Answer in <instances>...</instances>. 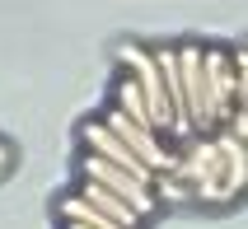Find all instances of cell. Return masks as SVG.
<instances>
[{
    "mask_svg": "<svg viewBox=\"0 0 248 229\" xmlns=\"http://www.w3.org/2000/svg\"><path fill=\"white\" fill-rule=\"evenodd\" d=\"M173 178L192 187L202 201H225V154L216 140H187L183 154L173 159Z\"/></svg>",
    "mask_w": 248,
    "mask_h": 229,
    "instance_id": "cell-1",
    "label": "cell"
},
{
    "mask_svg": "<svg viewBox=\"0 0 248 229\" xmlns=\"http://www.w3.org/2000/svg\"><path fill=\"white\" fill-rule=\"evenodd\" d=\"M117 61H122L126 75L145 89V103H150L155 131H159V136L173 131V103H169V89H164V75H159L155 52H150V47H140V42H122V47H117Z\"/></svg>",
    "mask_w": 248,
    "mask_h": 229,
    "instance_id": "cell-2",
    "label": "cell"
},
{
    "mask_svg": "<svg viewBox=\"0 0 248 229\" xmlns=\"http://www.w3.org/2000/svg\"><path fill=\"white\" fill-rule=\"evenodd\" d=\"M178 66H183V98H187V112H192V126L197 131H211L220 126L216 117V98H211V84H206V47H178Z\"/></svg>",
    "mask_w": 248,
    "mask_h": 229,
    "instance_id": "cell-3",
    "label": "cell"
},
{
    "mask_svg": "<svg viewBox=\"0 0 248 229\" xmlns=\"http://www.w3.org/2000/svg\"><path fill=\"white\" fill-rule=\"evenodd\" d=\"M80 173L84 183H98L103 192H112V197H122L131 211H140V215H150L155 211V187H145L136 173H126V168H117V164L98 159V154H84L80 159Z\"/></svg>",
    "mask_w": 248,
    "mask_h": 229,
    "instance_id": "cell-4",
    "label": "cell"
},
{
    "mask_svg": "<svg viewBox=\"0 0 248 229\" xmlns=\"http://www.w3.org/2000/svg\"><path fill=\"white\" fill-rule=\"evenodd\" d=\"M80 136H84V145H89V154H98V159L117 164V168H126V173H136L145 187H155V178H159V173H155L145 159H136V154H131V150H126L122 140H117V136L103 126V122H84V126H80Z\"/></svg>",
    "mask_w": 248,
    "mask_h": 229,
    "instance_id": "cell-5",
    "label": "cell"
},
{
    "mask_svg": "<svg viewBox=\"0 0 248 229\" xmlns=\"http://www.w3.org/2000/svg\"><path fill=\"white\" fill-rule=\"evenodd\" d=\"M206 84L211 98H216V117L234 122V94H239V70H234V52H220V47H206Z\"/></svg>",
    "mask_w": 248,
    "mask_h": 229,
    "instance_id": "cell-6",
    "label": "cell"
},
{
    "mask_svg": "<svg viewBox=\"0 0 248 229\" xmlns=\"http://www.w3.org/2000/svg\"><path fill=\"white\" fill-rule=\"evenodd\" d=\"M216 145H220V154H225V201H230L234 192L248 187V145L230 131V126L216 136Z\"/></svg>",
    "mask_w": 248,
    "mask_h": 229,
    "instance_id": "cell-7",
    "label": "cell"
},
{
    "mask_svg": "<svg viewBox=\"0 0 248 229\" xmlns=\"http://www.w3.org/2000/svg\"><path fill=\"white\" fill-rule=\"evenodd\" d=\"M80 197H84L89 206H98V211H103L108 220H117V225H126V229H136L140 220H145L140 211H131V206H126L122 197H112V192H103L98 183H84V192H80Z\"/></svg>",
    "mask_w": 248,
    "mask_h": 229,
    "instance_id": "cell-8",
    "label": "cell"
},
{
    "mask_svg": "<svg viewBox=\"0 0 248 229\" xmlns=\"http://www.w3.org/2000/svg\"><path fill=\"white\" fill-rule=\"evenodd\" d=\"M112 98H117V112H126L136 126H150V131H155V117H150V103H145V89H140L131 75H126V80H117Z\"/></svg>",
    "mask_w": 248,
    "mask_h": 229,
    "instance_id": "cell-9",
    "label": "cell"
},
{
    "mask_svg": "<svg viewBox=\"0 0 248 229\" xmlns=\"http://www.w3.org/2000/svg\"><path fill=\"white\" fill-rule=\"evenodd\" d=\"M56 215L66 220V225H89V229H126V225H117V220H108L98 206H89L84 197H66V201L56 206Z\"/></svg>",
    "mask_w": 248,
    "mask_h": 229,
    "instance_id": "cell-10",
    "label": "cell"
},
{
    "mask_svg": "<svg viewBox=\"0 0 248 229\" xmlns=\"http://www.w3.org/2000/svg\"><path fill=\"white\" fill-rule=\"evenodd\" d=\"M230 131H234L239 140L248 145V112H234V122H230Z\"/></svg>",
    "mask_w": 248,
    "mask_h": 229,
    "instance_id": "cell-11",
    "label": "cell"
},
{
    "mask_svg": "<svg viewBox=\"0 0 248 229\" xmlns=\"http://www.w3.org/2000/svg\"><path fill=\"white\" fill-rule=\"evenodd\" d=\"M234 70H239V84H248V52H234Z\"/></svg>",
    "mask_w": 248,
    "mask_h": 229,
    "instance_id": "cell-12",
    "label": "cell"
},
{
    "mask_svg": "<svg viewBox=\"0 0 248 229\" xmlns=\"http://www.w3.org/2000/svg\"><path fill=\"white\" fill-rule=\"evenodd\" d=\"M234 112H248V84H239V94H234Z\"/></svg>",
    "mask_w": 248,
    "mask_h": 229,
    "instance_id": "cell-13",
    "label": "cell"
},
{
    "mask_svg": "<svg viewBox=\"0 0 248 229\" xmlns=\"http://www.w3.org/2000/svg\"><path fill=\"white\" fill-rule=\"evenodd\" d=\"M5 164H10V150H5V140H0V168H5Z\"/></svg>",
    "mask_w": 248,
    "mask_h": 229,
    "instance_id": "cell-14",
    "label": "cell"
},
{
    "mask_svg": "<svg viewBox=\"0 0 248 229\" xmlns=\"http://www.w3.org/2000/svg\"><path fill=\"white\" fill-rule=\"evenodd\" d=\"M66 229H89V225H66Z\"/></svg>",
    "mask_w": 248,
    "mask_h": 229,
    "instance_id": "cell-15",
    "label": "cell"
}]
</instances>
